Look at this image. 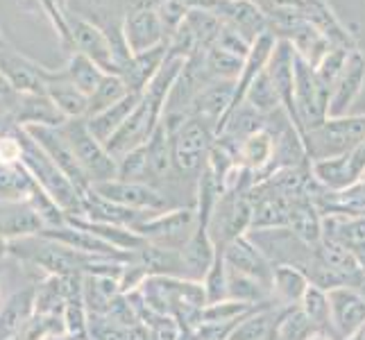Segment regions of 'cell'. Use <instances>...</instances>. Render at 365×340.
I'll use <instances>...</instances> for the list:
<instances>
[{"mask_svg": "<svg viewBox=\"0 0 365 340\" xmlns=\"http://www.w3.org/2000/svg\"><path fill=\"white\" fill-rule=\"evenodd\" d=\"M34 186V177L23 163H0V202L25 205Z\"/></svg>", "mask_w": 365, "mask_h": 340, "instance_id": "31", "label": "cell"}, {"mask_svg": "<svg viewBox=\"0 0 365 340\" xmlns=\"http://www.w3.org/2000/svg\"><path fill=\"white\" fill-rule=\"evenodd\" d=\"M257 3L268 11V14H274V11H295L302 9L304 0H257Z\"/></svg>", "mask_w": 365, "mask_h": 340, "instance_id": "47", "label": "cell"}, {"mask_svg": "<svg viewBox=\"0 0 365 340\" xmlns=\"http://www.w3.org/2000/svg\"><path fill=\"white\" fill-rule=\"evenodd\" d=\"M295 107L302 134L329 118V89L318 80L316 68L295 53ZM302 136V141H304Z\"/></svg>", "mask_w": 365, "mask_h": 340, "instance_id": "6", "label": "cell"}, {"mask_svg": "<svg viewBox=\"0 0 365 340\" xmlns=\"http://www.w3.org/2000/svg\"><path fill=\"white\" fill-rule=\"evenodd\" d=\"M329 326L338 340L349 338L361 324H365V297L356 288L341 286L329 291Z\"/></svg>", "mask_w": 365, "mask_h": 340, "instance_id": "17", "label": "cell"}, {"mask_svg": "<svg viewBox=\"0 0 365 340\" xmlns=\"http://www.w3.org/2000/svg\"><path fill=\"white\" fill-rule=\"evenodd\" d=\"M145 340H153V336H150L148 331H145Z\"/></svg>", "mask_w": 365, "mask_h": 340, "instance_id": "53", "label": "cell"}, {"mask_svg": "<svg viewBox=\"0 0 365 340\" xmlns=\"http://www.w3.org/2000/svg\"><path fill=\"white\" fill-rule=\"evenodd\" d=\"M41 232H43V220L30 205H16V209L11 213L0 216V234L9 238V241L36 236Z\"/></svg>", "mask_w": 365, "mask_h": 340, "instance_id": "34", "label": "cell"}, {"mask_svg": "<svg viewBox=\"0 0 365 340\" xmlns=\"http://www.w3.org/2000/svg\"><path fill=\"white\" fill-rule=\"evenodd\" d=\"M159 211H136L109 202V200L100 197L98 193L89 191L84 193V218L96 220V222H107V225H118V227H128V230H136L138 225L145 222L150 216H155Z\"/></svg>", "mask_w": 365, "mask_h": 340, "instance_id": "21", "label": "cell"}, {"mask_svg": "<svg viewBox=\"0 0 365 340\" xmlns=\"http://www.w3.org/2000/svg\"><path fill=\"white\" fill-rule=\"evenodd\" d=\"M21 130L57 163L59 170L75 184V188H78L82 195L91 191V182L86 177V172L82 170L78 157H75L73 148L66 141V136L61 134L59 125L57 128H53V125H25Z\"/></svg>", "mask_w": 365, "mask_h": 340, "instance_id": "8", "label": "cell"}, {"mask_svg": "<svg viewBox=\"0 0 365 340\" xmlns=\"http://www.w3.org/2000/svg\"><path fill=\"white\" fill-rule=\"evenodd\" d=\"M282 309H277L274 302H268V304L247 313L241 320V324L234 329V334L230 336V340H266L274 331L277 322H279Z\"/></svg>", "mask_w": 365, "mask_h": 340, "instance_id": "32", "label": "cell"}, {"mask_svg": "<svg viewBox=\"0 0 365 340\" xmlns=\"http://www.w3.org/2000/svg\"><path fill=\"white\" fill-rule=\"evenodd\" d=\"M14 107V123L19 128L25 125H61L66 118L61 116L48 93H34V96H16Z\"/></svg>", "mask_w": 365, "mask_h": 340, "instance_id": "27", "label": "cell"}, {"mask_svg": "<svg viewBox=\"0 0 365 340\" xmlns=\"http://www.w3.org/2000/svg\"><path fill=\"white\" fill-rule=\"evenodd\" d=\"M259 306H263V304H259ZM259 306H252V304H245V302H236V299L227 297V299L213 302V304H207L202 311V322H234V320L245 318L247 313H252Z\"/></svg>", "mask_w": 365, "mask_h": 340, "instance_id": "42", "label": "cell"}, {"mask_svg": "<svg viewBox=\"0 0 365 340\" xmlns=\"http://www.w3.org/2000/svg\"><path fill=\"white\" fill-rule=\"evenodd\" d=\"M309 284V277L297 266H274L272 270V295L284 306H297Z\"/></svg>", "mask_w": 365, "mask_h": 340, "instance_id": "33", "label": "cell"}, {"mask_svg": "<svg viewBox=\"0 0 365 340\" xmlns=\"http://www.w3.org/2000/svg\"><path fill=\"white\" fill-rule=\"evenodd\" d=\"M277 324H279V322H277ZM266 340H277V326H274V331H272Z\"/></svg>", "mask_w": 365, "mask_h": 340, "instance_id": "52", "label": "cell"}, {"mask_svg": "<svg viewBox=\"0 0 365 340\" xmlns=\"http://www.w3.org/2000/svg\"><path fill=\"white\" fill-rule=\"evenodd\" d=\"M243 105L252 107L257 113H261V116H270L274 109L282 107L279 96H277L274 84H272L270 75H268V66H266V71H263L255 82H252V86L245 93Z\"/></svg>", "mask_w": 365, "mask_h": 340, "instance_id": "40", "label": "cell"}, {"mask_svg": "<svg viewBox=\"0 0 365 340\" xmlns=\"http://www.w3.org/2000/svg\"><path fill=\"white\" fill-rule=\"evenodd\" d=\"M89 340H145V329L141 326H125L109 316L89 313Z\"/></svg>", "mask_w": 365, "mask_h": 340, "instance_id": "39", "label": "cell"}, {"mask_svg": "<svg viewBox=\"0 0 365 340\" xmlns=\"http://www.w3.org/2000/svg\"><path fill=\"white\" fill-rule=\"evenodd\" d=\"M9 238H5L3 234H0V261H3L5 257H9Z\"/></svg>", "mask_w": 365, "mask_h": 340, "instance_id": "49", "label": "cell"}, {"mask_svg": "<svg viewBox=\"0 0 365 340\" xmlns=\"http://www.w3.org/2000/svg\"><path fill=\"white\" fill-rule=\"evenodd\" d=\"M118 180L148 184V148L138 145L123 159H118Z\"/></svg>", "mask_w": 365, "mask_h": 340, "instance_id": "44", "label": "cell"}, {"mask_svg": "<svg viewBox=\"0 0 365 340\" xmlns=\"http://www.w3.org/2000/svg\"><path fill=\"white\" fill-rule=\"evenodd\" d=\"M23 148L19 136H3L0 138V163H21Z\"/></svg>", "mask_w": 365, "mask_h": 340, "instance_id": "46", "label": "cell"}, {"mask_svg": "<svg viewBox=\"0 0 365 340\" xmlns=\"http://www.w3.org/2000/svg\"><path fill=\"white\" fill-rule=\"evenodd\" d=\"M148 177L159 180L166 177L173 170V150H170V134L166 125L159 123V128L148 138Z\"/></svg>", "mask_w": 365, "mask_h": 340, "instance_id": "35", "label": "cell"}, {"mask_svg": "<svg viewBox=\"0 0 365 340\" xmlns=\"http://www.w3.org/2000/svg\"><path fill=\"white\" fill-rule=\"evenodd\" d=\"M302 309V313L318 326V329L327 331L329 329V318H331V309H329V293L324 288L316 286V284H309L304 297L297 304Z\"/></svg>", "mask_w": 365, "mask_h": 340, "instance_id": "41", "label": "cell"}, {"mask_svg": "<svg viewBox=\"0 0 365 340\" xmlns=\"http://www.w3.org/2000/svg\"><path fill=\"white\" fill-rule=\"evenodd\" d=\"M363 86H365V53L361 48H356L347 55L345 66L329 93V118L347 116L349 109L359 100V96L363 93Z\"/></svg>", "mask_w": 365, "mask_h": 340, "instance_id": "13", "label": "cell"}, {"mask_svg": "<svg viewBox=\"0 0 365 340\" xmlns=\"http://www.w3.org/2000/svg\"><path fill=\"white\" fill-rule=\"evenodd\" d=\"M168 53H170L168 43H163V46L148 50V53L134 55L130 59V64L125 66L123 73H120V78L125 80V84L130 86V91L143 93L148 89V84L153 82V78L159 73V68L166 64Z\"/></svg>", "mask_w": 365, "mask_h": 340, "instance_id": "26", "label": "cell"}, {"mask_svg": "<svg viewBox=\"0 0 365 340\" xmlns=\"http://www.w3.org/2000/svg\"><path fill=\"white\" fill-rule=\"evenodd\" d=\"M361 182H363V186H365V177H363V180H361Z\"/></svg>", "mask_w": 365, "mask_h": 340, "instance_id": "54", "label": "cell"}, {"mask_svg": "<svg viewBox=\"0 0 365 340\" xmlns=\"http://www.w3.org/2000/svg\"><path fill=\"white\" fill-rule=\"evenodd\" d=\"M345 340H365V324H361L359 329L351 334L349 338H345Z\"/></svg>", "mask_w": 365, "mask_h": 340, "instance_id": "51", "label": "cell"}, {"mask_svg": "<svg viewBox=\"0 0 365 340\" xmlns=\"http://www.w3.org/2000/svg\"><path fill=\"white\" fill-rule=\"evenodd\" d=\"M307 340H334V338H331L329 334H327V331H322V329H316Z\"/></svg>", "mask_w": 365, "mask_h": 340, "instance_id": "50", "label": "cell"}, {"mask_svg": "<svg viewBox=\"0 0 365 340\" xmlns=\"http://www.w3.org/2000/svg\"><path fill=\"white\" fill-rule=\"evenodd\" d=\"M311 175L329 191H345L365 177V141L331 159L311 161Z\"/></svg>", "mask_w": 365, "mask_h": 340, "instance_id": "11", "label": "cell"}, {"mask_svg": "<svg viewBox=\"0 0 365 340\" xmlns=\"http://www.w3.org/2000/svg\"><path fill=\"white\" fill-rule=\"evenodd\" d=\"M0 71L11 84L16 96H34L46 93V84L41 78V66L32 64L30 59L19 57L11 50H0Z\"/></svg>", "mask_w": 365, "mask_h": 340, "instance_id": "20", "label": "cell"}, {"mask_svg": "<svg viewBox=\"0 0 365 340\" xmlns=\"http://www.w3.org/2000/svg\"><path fill=\"white\" fill-rule=\"evenodd\" d=\"M0 103H5V100H3V98H0Z\"/></svg>", "mask_w": 365, "mask_h": 340, "instance_id": "55", "label": "cell"}, {"mask_svg": "<svg viewBox=\"0 0 365 340\" xmlns=\"http://www.w3.org/2000/svg\"><path fill=\"white\" fill-rule=\"evenodd\" d=\"M9 257H14L23 263L43 270L53 277H78V274H123L125 261L107 259V257H93L84 254V252L73 249L53 238H46L41 234L19 238V241L9 243Z\"/></svg>", "mask_w": 365, "mask_h": 340, "instance_id": "1", "label": "cell"}, {"mask_svg": "<svg viewBox=\"0 0 365 340\" xmlns=\"http://www.w3.org/2000/svg\"><path fill=\"white\" fill-rule=\"evenodd\" d=\"M91 191L109 202L136 209V211H168L175 209V205L168 200L166 193L145 182H128V180H109L91 184Z\"/></svg>", "mask_w": 365, "mask_h": 340, "instance_id": "10", "label": "cell"}, {"mask_svg": "<svg viewBox=\"0 0 365 340\" xmlns=\"http://www.w3.org/2000/svg\"><path fill=\"white\" fill-rule=\"evenodd\" d=\"M138 100H141V93H134L132 91V93L125 96L120 103L111 105L105 111H100L98 116H93V118H86V125H89L91 134L98 138L100 143H107L109 138L123 128L125 120L132 116V111L136 109Z\"/></svg>", "mask_w": 365, "mask_h": 340, "instance_id": "29", "label": "cell"}, {"mask_svg": "<svg viewBox=\"0 0 365 340\" xmlns=\"http://www.w3.org/2000/svg\"><path fill=\"white\" fill-rule=\"evenodd\" d=\"M225 25L243 34L250 43H255L261 34L270 32L268 11L257 0H218L211 9Z\"/></svg>", "mask_w": 365, "mask_h": 340, "instance_id": "12", "label": "cell"}, {"mask_svg": "<svg viewBox=\"0 0 365 340\" xmlns=\"http://www.w3.org/2000/svg\"><path fill=\"white\" fill-rule=\"evenodd\" d=\"M59 130L66 136L68 145L73 148L75 157H78L80 166L91 184L118 177V161L109 155L105 143H100L91 134L86 118H68L59 125Z\"/></svg>", "mask_w": 365, "mask_h": 340, "instance_id": "4", "label": "cell"}, {"mask_svg": "<svg viewBox=\"0 0 365 340\" xmlns=\"http://www.w3.org/2000/svg\"><path fill=\"white\" fill-rule=\"evenodd\" d=\"M252 227L250 230H282L288 227V207L291 200L284 195H277L270 191H261V188H252Z\"/></svg>", "mask_w": 365, "mask_h": 340, "instance_id": "23", "label": "cell"}, {"mask_svg": "<svg viewBox=\"0 0 365 340\" xmlns=\"http://www.w3.org/2000/svg\"><path fill=\"white\" fill-rule=\"evenodd\" d=\"M41 78L46 84V93L48 98L53 100L55 107L59 109V113L68 118H86V111H89V96H84L78 86H73L66 75L64 68L59 71H41Z\"/></svg>", "mask_w": 365, "mask_h": 340, "instance_id": "19", "label": "cell"}, {"mask_svg": "<svg viewBox=\"0 0 365 340\" xmlns=\"http://www.w3.org/2000/svg\"><path fill=\"white\" fill-rule=\"evenodd\" d=\"M252 197L250 193H222L209 222L213 243L225 247L250 232L252 227Z\"/></svg>", "mask_w": 365, "mask_h": 340, "instance_id": "9", "label": "cell"}, {"mask_svg": "<svg viewBox=\"0 0 365 340\" xmlns=\"http://www.w3.org/2000/svg\"><path fill=\"white\" fill-rule=\"evenodd\" d=\"M14 89H11V84L7 82V78L3 75V71H0V98L3 100H9V98H14Z\"/></svg>", "mask_w": 365, "mask_h": 340, "instance_id": "48", "label": "cell"}, {"mask_svg": "<svg viewBox=\"0 0 365 340\" xmlns=\"http://www.w3.org/2000/svg\"><path fill=\"white\" fill-rule=\"evenodd\" d=\"M128 93H132V91L120 75H105L103 82L98 84V89L89 96V111H86V118H93L100 111H105L111 105L120 103Z\"/></svg>", "mask_w": 365, "mask_h": 340, "instance_id": "38", "label": "cell"}, {"mask_svg": "<svg viewBox=\"0 0 365 340\" xmlns=\"http://www.w3.org/2000/svg\"><path fill=\"white\" fill-rule=\"evenodd\" d=\"M288 227L309 247H316L324 238L322 213L311 197L291 200V207H288Z\"/></svg>", "mask_w": 365, "mask_h": 340, "instance_id": "24", "label": "cell"}, {"mask_svg": "<svg viewBox=\"0 0 365 340\" xmlns=\"http://www.w3.org/2000/svg\"><path fill=\"white\" fill-rule=\"evenodd\" d=\"M168 134L173 150V170L180 175H197L200 177V172L207 166L211 148L216 143V132L205 123L188 118Z\"/></svg>", "mask_w": 365, "mask_h": 340, "instance_id": "5", "label": "cell"}, {"mask_svg": "<svg viewBox=\"0 0 365 340\" xmlns=\"http://www.w3.org/2000/svg\"><path fill=\"white\" fill-rule=\"evenodd\" d=\"M197 225V211L195 207H175L168 211H159L155 216H150L145 222L136 227V234H141L145 241L173 247V249H184L188 238L193 236Z\"/></svg>", "mask_w": 365, "mask_h": 340, "instance_id": "7", "label": "cell"}, {"mask_svg": "<svg viewBox=\"0 0 365 340\" xmlns=\"http://www.w3.org/2000/svg\"><path fill=\"white\" fill-rule=\"evenodd\" d=\"M365 141V113L327 118L304 136V148L311 161L331 159Z\"/></svg>", "mask_w": 365, "mask_h": 340, "instance_id": "3", "label": "cell"}, {"mask_svg": "<svg viewBox=\"0 0 365 340\" xmlns=\"http://www.w3.org/2000/svg\"><path fill=\"white\" fill-rule=\"evenodd\" d=\"M34 316V286L11 295L0 309V340H19Z\"/></svg>", "mask_w": 365, "mask_h": 340, "instance_id": "25", "label": "cell"}, {"mask_svg": "<svg viewBox=\"0 0 365 340\" xmlns=\"http://www.w3.org/2000/svg\"><path fill=\"white\" fill-rule=\"evenodd\" d=\"M313 254H316V259L322 263V266H327L329 270H334L341 277H345L347 286L363 270L361 259H359L356 252H351L343 243L331 241V238H322V241L316 247H313Z\"/></svg>", "mask_w": 365, "mask_h": 340, "instance_id": "30", "label": "cell"}, {"mask_svg": "<svg viewBox=\"0 0 365 340\" xmlns=\"http://www.w3.org/2000/svg\"><path fill=\"white\" fill-rule=\"evenodd\" d=\"M222 257H225V263H227V268L252 277V279L261 282L263 286L272 291V270H274V266L266 257H263V252L250 241L247 234L225 245L222 247Z\"/></svg>", "mask_w": 365, "mask_h": 340, "instance_id": "18", "label": "cell"}, {"mask_svg": "<svg viewBox=\"0 0 365 340\" xmlns=\"http://www.w3.org/2000/svg\"><path fill=\"white\" fill-rule=\"evenodd\" d=\"M66 14L78 16L98 25L100 30H109L128 16V0H66Z\"/></svg>", "mask_w": 365, "mask_h": 340, "instance_id": "22", "label": "cell"}, {"mask_svg": "<svg viewBox=\"0 0 365 340\" xmlns=\"http://www.w3.org/2000/svg\"><path fill=\"white\" fill-rule=\"evenodd\" d=\"M302 16H304V21L313 25L334 48H343V50L361 48L356 34L341 21V16L336 14L334 7L327 3V0H304Z\"/></svg>", "mask_w": 365, "mask_h": 340, "instance_id": "16", "label": "cell"}, {"mask_svg": "<svg viewBox=\"0 0 365 340\" xmlns=\"http://www.w3.org/2000/svg\"><path fill=\"white\" fill-rule=\"evenodd\" d=\"M64 75H66V80L73 86H78L84 96H91L98 89V84L103 82V78L107 73L86 55L73 53L71 59H68V64L64 66Z\"/></svg>", "mask_w": 365, "mask_h": 340, "instance_id": "36", "label": "cell"}, {"mask_svg": "<svg viewBox=\"0 0 365 340\" xmlns=\"http://www.w3.org/2000/svg\"><path fill=\"white\" fill-rule=\"evenodd\" d=\"M202 286H205L209 304L220 302V299H227V263H225V257H222V247H218L216 259H213V266L209 268V272L202 279Z\"/></svg>", "mask_w": 365, "mask_h": 340, "instance_id": "43", "label": "cell"}, {"mask_svg": "<svg viewBox=\"0 0 365 340\" xmlns=\"http://www.w3.org/2000/svg\"><path fill=\"white\" fill-rule=\"evenodd\" d=\"M227 297L236 302H245V304H252V306H259V304H266V302H272V291L263 286L261 282L252 279V277L227 268Z\"/></svg>", "mask_w": 365, "mask_h": 340, "instance_id": "37", "label": "cell"}, {"mask_svg": "<svg viewBox=\"0 0 365 340\" xmlns=\"http://www.w3.org/2000/svg\"><path fill=\"white\" fill-rule=\"evenodd\" d=\"M82 295L86 311L93 316H107L114 299L120 295V279L111 274H84Z\"/></svg>", "mask_w": 365, "mask_h": 340, "instance_id": "28", "label": "cell"}, {"mask_svg": "<svg viewBox=\"0 0 365 340\" xmlns=\"http://www.w3.org/2000/svg\"><path fill=\"white\" fill-rule=\"evenodd\" d=\"M66 19H68V30H71L75 53L86 55L107 75H120L107 34L89 21H82L78 16H68V14H66Z\"/></svg>", "mask_w": 365, "mask_h": 340, "instance_id": "14", "label": "cell"}, {"mask_svg": "<svg viewBox=\"0 0 365 340\" xmlns=\"http://www.w3.org/2000/svg\"><path fill=\"white\" fill-rule=\"evenodd\" d=\"M351 53V50H343V48H331L329 53H327L316 66V75H318V80L329 89H334V84L338 80V75H341L343 66H345V61H347V55Z\"/></svg>", "mask_w": 365, "mask_h": 340, "instance_id": "45", "label": "cell"}, {"mask_svg": "<svg viewBox=\"0 0 365 340\" xmlns=\"http://www.w3.org/2000/svg\"><path fill=\"white\" fill-rule=\"evenodd\" d=\"M123 30H125V41H128L132 55H141L157 46L168 43V34L157 9L128 11Z\"/></svg>", "mask_w": 365, "mask_h": 340, "instance_id": "15", "label": "cell"}, {"mask_svg": "<svg viewBox=\"0 0 365 340\" xmlns=\"http://www.w3.org/2000/svg\"><path fill=\"white\" fill-rule=\"evenodd\" d=\"M16 136L21 138V148H23L21 163L30 170L34 182L55 200L66 216H82L84 213V195L75 188V184L59 170L57 163L50 159L21 128H19Z\"/></svg>", "mask_w": 365, "mask_h": 340, "instance_id": "2", "label": "cell"}]
</instances>
